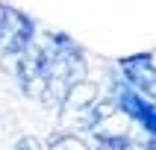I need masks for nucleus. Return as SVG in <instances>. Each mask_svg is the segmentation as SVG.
I'll return each mask as SVG.
<instances>
[{
	"instance_id": "obj_1",
	"label": "nucleus",
	"mask_w": 156,
	"mask_h": 150,
	"mask_svg": "<svg viewBox=\"0 0 156 150\" xmlns=\"http://www.w3.org/2000/svg\"><path fill=\"white\" fill-rule=\"evenodd\" d=\"M83 132H88L97 144L112 150H127L133 144V121L127 118L121 106L115 100H97L77 124Z\"/></svg>"
},
{
	"instance_id": "obj_2",
	"label": "nucleus",
	"mask_w": 156,
	"mask_h": 150,
	"mask_svg": "<svg viewBox=\"0 0 156 150\" xmlns=\"http://www.w3.org/2000/svg\"><path fill=\"white\" fill-rule=\"evenodd\" d=\"M33 35H35L33 18L6 6V18L0 26V53H24L33 44Z\"/></svg>"
},
{
	"instance_id": "obj_3",
	"label": "nucleus",
	"mask_w": 156,
	"mask_h": 150,
	"mask_svg": "<svg viewBox=\"0 0 156 150\" xmlns=\"http://www.w3.org/2000/svg\"><path fill=\"white\" fill-rule=\"evenodd\" d=\"M112 100L127 112V118H130L133 124H141L147 132H153L156 112H153V100H150V97H144L141 91H136V88L127 85V82H115V97Z\"/></svg>"
},
{
	"instance_id": "obj_4",
	"label": "nucleus",
	"mask_w": 156,
	"mask_h": 150,
	"mask_svg": "<svg viewBox=\"0 0 156 150\" xmlns=\"http://www.w3.org/2000/svg\"><path fill=\"white\" fill-rule=\"evenodd\" d=\"M97 100H100V88H97L94 82H88V79H74V82L65 88V94H62V100H59L56 109L62 112V118H77V124H80V118H83Z\"/></svg>"
},
{
	"instance_id": "obj_5",
	"label": "nucleus",
	"mask_w": 156,
	"mask_h": 150,
	"mask_svg": "<svg viewBox=\"0 0 156 150\" xmlns=\"http://www.w3.org/2000/svg\"><path fill=\"white\" fill-rule=\"evenodd\" d=\"M124 82L141 91L144 97H153L156 91V74H153V56L150 53H139V56H127L121 62Z\"/></svg>"
},
{
	"instance_id": "obj_6",
	"label": "nucleus",
	"mask_w": 156,
	"mask_h": 150,
	"mask_svg": "<svg viewBox=\"0 0 156 150\" xmlns=\"http://www.w3.org/2000/svg\"><path fill=\"white\" fill-rule=\"evenodd\" d=\"M44 150H91L88 147V141L83 135H74V132H56L47 138Z\"/></svg>"
},
{
	"instance_id": "obj_7",
	"label": "nucleus",
	"mask_w": 156,
	"mask_h": 150,
	"mask_svg": "<svg viewBox=\"0 0 156 150\" xmlns=\"http://www.w3.org/2000/svg\"><path fill=\"white\" fill-rule=\"evenodd\" d=\"M15 150H44V147H41V141H35L33 135H21L15 141Z\"/></svg>"
},
{
	"instance_id": "obj_8",
	"label": "nucleus",
	"mask_w": 156,
	"mask_h": 150,
	"mask_svg": "<svg viewBox=\"0 0 156 150\" xmlns=\"http://www.w3.org/2000/svg\"><path fill=\"white\" fill-rule=\"evenodd\" d=\"M3 18H6V3L0 0V26H3Z\"/></svg>"
}]
</instances>
